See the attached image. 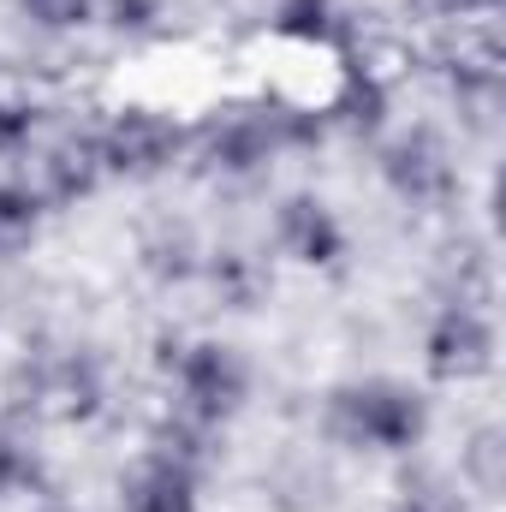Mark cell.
Instances as JSON below:
<instances>
[{
    "instance_id": "cell-9",
    "label": "cell",
    "mask_w": 506,
    "mask_h": 512,
    "mask_svg": "<svg viewBox=\"0 0 506 512\" xmlns=\"http://www.w3.org/2000/svg\"><path fill=\"white\" fill-rule=\"evenodd\" d=\"M30 405L54 423H90L102 411V364L90 352H66L30 376Z\"/></svg>"
},
{
    "instance_id": "cell-13",
    "label": "cell",
    "mask_w": 506,
    "mask_h": 512,
    "mask_svg": "<svg viewBox=\"0 0 506 512\" xmlns=\"http://www.w3.org/2000/svg\"><path fill=\"white\" fill-rule=\"evenodd\" d=\"M42 209H48V203H42L24 179H0V262L36 245V233H42Z\"/></svg>"
},
{
    "instance_id": "cell-7",
    "label": "cell",
    "mask_w": 506,
    "mask_h": 512,
    "mask_svg": "<svg viewBox=\"0 0 506 512\" xmlns=\"http://www.w3.org/2000/svg\"><path fill=\"white\" fill-rule=\"evenodd\" d=\"M102 179H108V167H102L96 131H66V137H54V143L36 155L30 191H36L42 203H54V209H72V203H84Z\"/></svg>"
},
{
    "instance_id": "cell-12",
    "label": "cell",
    "mask_w": 506,
    "mask_h": 512,
    "mask_svg": "<svg viewBox=\"0 0 506 512\" xmlns=\"http://www.w3.org/2000/svg\"><path fill=\"white\" fill-rule=\"evenodd\" d=\"M274 30L286 42H304V48H346L352 42V18L340 0H280Z\"/></svg>"
},
{
    "instance_id": "cell-5",
    "label": "cell",
    "mask_w": 506,
    "mask_h": 512,
    "mask_svg": "<svg viewBox=\"0 0 506 512\" xmlns=\"http://www.w3.org/2000/svg\"><path fill=\"white\" fill-rule=\"evenodd\" d=\"M381 179H387V191H393L399 203H411V209H441V203H453V191H459L453 149L441 143V131H429V126L399 131V137L381 149Z\"/></svg>"
},
{
    "instance_id": "cell-10",
    "label": "cell",
    "mask_w": 506,
    "mask_h": 512,
    "mask_svg": "<svg viewBox=\"0 0 506 512\" xmlns=\"http://www.w3.org/2000/svg\"><path fill=\"white\" fill-rule=\"evenodd\" d=\"M274 239H280L286 256H298V262H310V268H328V262H340V251H346L340 215H334L322 197H310V191H298V197H286V203L274 209Z\"/></svg>"
},
{
    "instance_id": "cell-8",
    "label": "cell",
    "mask_w": 506,
    "mask_h": 512,
    "mask_svg": "<svg viewBox=\"0 0 506 512\" xmlns=\"http://www.w3.org/2000/svg\"><path fill=\"white\" fill-rule=\"evenodd\" d=\"M197 483L203 471L161 447H143L120 477V512H197Z\"/></svg>"
},
{
    "instance_id": "cell-15",
    "label": "cell",
    "mask_w": 506,
    "mask_h": 512,
    "mask_svg": "<svg viewBox=\"0 0 506 512\" xmlns=\"http://www.w3.org/2000/svg\"><path fill=\"white\" fill-rule=\"evenodd\" d=\"M209 280H215V292L233 304V310H251V298H256V286H262V274H256V262L251 256H239V251H221V256H209Z\"/></svg>"
},
{
    "instance_id": "cell-20",
    "label": "cell",
    "mask_w": 506,
    "mask_h": 512,
    "mask_svg": "<svg viewBox=\"0 0 506 512\" xmlns=\"http://www.w3.org/2000/svg\"><path fill=\"white\" fill-rule=\"evenodd\" d=\"M24 471H30V465H24V447L0 429V495H6V489H18V483H24Z\"/></svg>"
},
{
    "instance_id": "cell-2",
    "label": "cell",
    "mask_w": 506,
    "mask_h": 512,
    "mask_svg": "<svg viewBox=\"0 0 506 512\" xmlns=\"http://www.w3.org/2000/svg\"><path fill=\"white\" fill-rule=\"evenodd\" d=\"M161 370L173 382V411L191 423H209V429H221L251 393V370H245L239 346H227V340H191V346L173 340L161 352Z\"/></svg>"
},
{
    "instance_id": "cell-3",
    "label": "cell",
    "mask_w": 506,
    "mask_h": 512,
    "mask_svg": "<svg viewBox=\"0 0 506 512\" xmlns=\"http://www.w3.org/2000/svg\"><path fill=\"white\" fill-rule=\"evenodd\" d=\"M286 149V131H280V108H233L221 114L215 126L197 137V161L209 179H227V185H251L274 167V155Z\"/></svg>"
},
{
    "instance_id": "cell-19",
    "label": "cell",
    "mask_w": 506,
    "mask_h": 512,
    "mask_svg": "<svg viewBox=\"0 0 506 512\" xmlns=\"http://www.w3.org/2000/svg\"><path fill=\"white\" fill-rule=\"evenodd\" d=\"M96 12H102L114 30H126V36L161 24V0H96Z\"/></svg>"
},
{
    "instance_id": "cell-4",
    "label": "cell",
    "mask_w": 506,
    "mask_h": 512,
    "mask_svg": "<svg viewBox=\"0 0 506 512\" xmlns=\"http://www.w3.org/2000/svg\"><path fill=\"white\" fill-rule=\"evenodd\" d=\"M96 143H102V167L120 179H161L191 149L185 126L161 108H120L108 126H96Z\"/></svg>"
},
{
    "instance_id": "cell-11",
    "label": "cell",
    "mask_w": 506,
    "mask_h": 512,
    "mask_svg": "<svg viewBox=\"0 0 506 512\" xmlns=\"http://www.w3.org/2000/svg\"><path fill=\"white\" fill-rule=\"evenodd\" d=\"M381 114H387V84H381V72L364 60H346V84H340V96L328 102V126L352 131V137H370V131L381 126Z\"/></svg>"
},
{
    "instance_id": "cell-6",
    "label": "cell",
    "mask_w": 506,
    "mask_h": 512,
    "mask_svg": "<svg viewBox=\"0 0 506 512\" xmlns=\"http://www.w3.org/2000/svg\"><path fill=\"white\" fill-rule=\"evenodd\" d=\"M495 364V328L477 304H441L423 334V370L435 382H477Z\"/></svg>"
},
{
    "instance_id": "cell-14",
    "label": "cell",
    "mask_w": 506,
    "mask_h": 512,
    "mask_svg": "<svg viewBox=\"0 0 506 512\" xmlns=\"http://www.w3.org/2000/svg\"><path fill=\"white\" fill-rule=\"evenodd\" d=\"M143 268H149L155 280H185V274H197V239H191V227H185V221H155V227L143 233Z\"/></svg>"
},
{
    "instance_id": "cell-17",
    "label": "cell",
    "mask_w": 506,
    "mask_h": 512,
    "mask_svg": "<svg viewBox=\"0 0 506 512\" xmlns=\"http://www.w3.org/2000/svg\"><path fill=\"white\" fill-rule=\"evenodd\" d=\"M36 131H42L36 102L0 96V155H30V149H36Z\"/></svg>"
},
{
    "instance_id": "cell-16",
    "label": "cell",
    "mask_w": 506,
    "mask_h": 512,
    "mask_svg": "<svg viewBox=\"0 0 506 512\" xmlns=\"http://www.w3.org/2000/svg\"><path fill=\"white\" fill-rule=\"evenodd\" d=\"M501 429H477V441L465 447V483L477 495H501Z\"/></svg>"
},
{
    "instance_id": "cell-1",
    "label": "cell",
    "mask_w": 506,
    "mask_h": 512,
    "mask_svg": "<svg viewBox=\"0 0 506 512\" xmlns=\"http://www.w3.org/2000/svg\"><path fill=\"white\" fill-rule=\"evenodd\" d=\"M429 429V405L405 382H346L328 399V435L364 453H411Z\"/></svg>"
},
{
    "instance_id": "cell-21",
    "label": "cell",
    "mask_w": 506,
    "mask_h": 512,
    "mask_svg": "<svg viewBox=\"0 0 506 512\" xmlns=\"http://www.w3.org/2000/svg\"><path fill=\"white\" fill-rule=\"evenodd\" d=\"M393 512H447V507H441V501H429V495H405Z\"/></svg>"
},
{
    "instance_id": "cell-18",
    "label": "cell",
    "mask_w": 506,
    "mask_h": 512,
    "mask_svg": "<svg viewBox=\"0 0 506 512\" xmlns=\"http://www.w3.org/2000/svg\"><path fill=\"white\" fill-rule=\"evenodd\" d=\"M18 6H24L30 24H42V30H54V36L84 30V24L96 18V0H18Z\"/></svg>"
},
{
    "instance_id": "cell-22",
    "label": "cell",
    "mask_w": 506,
    "mask_h": 512,
    "mask_svg": "<svg viewBox=\"0 0 506 512\" xmlns=\"http://www.w3.org/2000/svg\"><path fill=\"white\" fill-rule=\"evenodd\" d=\"M36 512H78V507H72V501H42Z\"/></svg>"
}]
</instances>
